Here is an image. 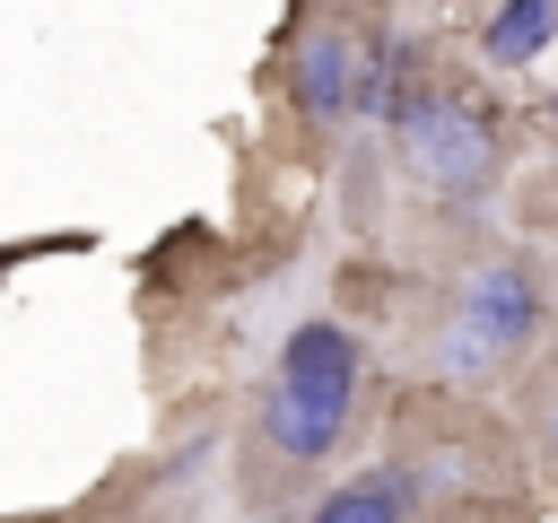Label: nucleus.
I'll return each instance as SVG.
<instances>
[{
    "label": "nucleus",
    "instance_id": "nucleus-1",
    "mask_svg": "<svg viewBox=\"0 0 558 523\" xmlns=\"http://www.w3.org/2000/svg\"><path fill=\"white\" fill-rule=\"evenodd\" d=\"M349 384H357V340L331 331V323H305V331L288 340V357H279V392H270V410H262L270 445L296 453V462L331 453L340 427H349Z\"/></svg>",
    "mask_w": 558,
    "mask_h": 523
},
{
    "label": "nucleus",
    "instance_id": "nucleus-2",
    "mask_svg": "<svg viewBox=\"0 0 558 523\" xmlns=\"http://www.w3.org/2000/svg\"><path fill=\"white\" fill-rule=\"evenodd\" d=\"M523 331H532V279H523L514 262H497V270L471 279V296H462V314H453V340H445V366H453V375H480V366H497Z\"/></svg>",
    "mask_w": 558,
    "mask_h": 523
},
{
    "label": "nucleus",
    "instance_id": "nucleus-3",
    "mask_svg": "<svg viewBox=\"0 0 558 523\" xmlns=\"http://www.w3.org/2000/svg\"><path fill=\"white\" fill-rule=\"evenodd\" d=\"M401 148H410V166H418L427 183H445V192H480L488 166H497L488 131H480L462 105H410V113H401Z\"/></svg>",
    "mask_w": 558,
    "mask_h": 523
},
{
    "label": "nucleus",
    "instance_id": "nucleus-4",
    "mask_svg": "<svg viewBox=\"0 0 558 523\" xmlns=\"http://www.w3.org/2000/svg\"><path fill=\"white\" fill-rule=\"evenodd\" d=\"M549 26H558L549 0H514V9H497V17H488V61H532V52L549 44Z\"/></svg>",
    "mask_w": 558,
    "mask_h": 523
},
{
    "label": "nucleus",
    "instance_id": "nucleus-5",
    "mask_svg": "<svg viewBox=\"0 0 558 523\" xmlns=\"http://www.w3.org/2000/svg\"><path fill=\"white\" fill-rule=\"evenodd\" d=\"M314 523H401V488L375 471V479H349L340 497H323V514Z\"/></svg>",
    "mask_w": 558,
    "mask_h": 523
},
{
    "label": "nucleus",
    "instance_id": "nucleus-6",
    "mask_svg": "<svg viewBox=\"0 0 558 523\" xmlns=\"http://www.w3.org/2000/svg\"><path fill=\"white\" fill-rule=\"evenodd\" d=\"M305 105H314V113H340V105H349V44H340V35H323V44L305 52Z\"/></svg>",
    "mask_w": 558,
    "mask_h": 523
}]
</instances>
